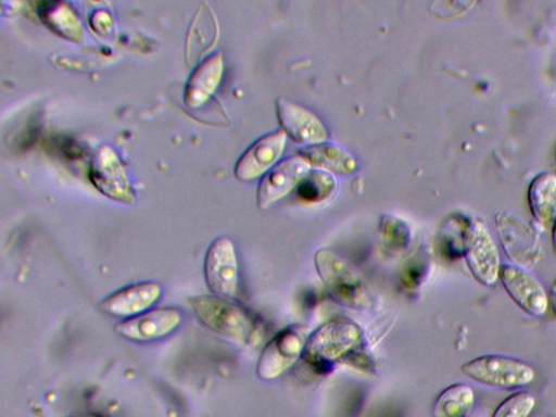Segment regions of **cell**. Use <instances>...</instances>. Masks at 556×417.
I'll list each match as a JSON object with an SVG mask.
<instances>
[{"label":"cell","mask_w":556,"mask_h":417,"mask_svg":"<svg viewBox=\"0 0 556 417\" xmlns=\"http://www.w3.org/2000/svg\"><path fill=\"white\" fill-rule=\"evenodd\" d=\"M364 332L352 320L336 318L320 325L309 333L303 359L318 370L358 353L363 346Z\"/></svg>","instance_id":"6da1fadb"},{"label":"cell","mask_w":556,"mask_h":417,"mask_svg":"<svg viewBox=\"0 0 556 417\" xmlns=\"http://www.w3.org/2000/svg\"><path fill=\"white\" fill-rule=\"evenodd\" d=\"M189 303L198 319L228 342L244 346L250 341L254 320L238 303L215 294L197 295Z\"/></svg>","instance_id":"7a4b0ae2"},{"label":"cell","mask_w":556,"mask_h":417,"mask_svg":"<svg viewBox=\"0 0 556 417\" xmlns=\"http://www.w3.org/2000/svg\"><path fill=\"white\" fill-rule=\"evenodd\" d=\"M314 262L323 285L337 303L354 309H363L369 305L361 277L338 253L330 249H320L316 251Z\"/></svg>","instance_id":"3957f363"},{"label":"cell","mask_w":556,"mask_h":417,"mask_svg":"<svg viewBox=\"0 0 556 417\" xmlns=\"http://www.w3.org/2000/svg\"><path fill=\"white\" fill-rule=\"evenodd\" d=\"M460 251L469 271L479 283L491 287L497 282L502 265L500 253L482 220H465L460 235Z\"/></svg>","instance_id":"277c9868"},{"label":"cell","mask_w":556,"mask_h":417,"mask_svg":"<svg viewBox=\"0 0 556 417\" xmlns=\"http://www.w3.org/2000/svg\"><path fill=\"white\" fill-rule=\"evenodd\" d=\"M462 372L471 380L492 388L516 389L528 386L534 379V369L526 362L500 354L478 356L460 366Z\"/></svg>","instance_id":"5b68a950"},{"label":"cell","mask_w":556,"mask_h":417,"mask_svg":"<svg viewBox=\"0 0 556 417\" xmlns=\"http://www.w3.org/2000/svg\"><path fill=\"white\" fill-rule=\"evenodd\" d=\"M309 333L302 325H291L278 331L265 345L256 365L262 380H273L288 371L300 357Z\"/></svg>","instance_id":"8992f818"},{"label":"cell","mask_w":556,"mask_h":417,"mask_svg":"<svg viewBox=\"0 0 556 417\" xmlns=\"http://www.w3.org/2000/svg\"><path fill=\"white\" fill-rule=\"evenodd\" d=\"M203 270L206 286L213 294L230 300L238 295L239 262L235 244L228 237H218L208 245Z\"/></svg>","instance_id":"52a82bcc"},{"label":"cell","mask_w":556,"mask_h":417,"mask_svg":"<svg viewBox=\"0 0 556 417\" xmlns=\"http://www.w3.org/2000/svg\"><path fill=\"white\" fill-rule=\"evenodd\" d=\"M502 247L514 265L529 269L541 258L538 233L518 217L500 212L495 216Z\"/></svg>","instance_id":"ba28073f"},{"label":"cell","mask_w":556,"mask_h":417,"mask_svg":"<svg viewBox=\"0 0 556 417\" xmlns=\"http://www.w3.org/2000/svg\"><path fill=\"white\" fill-rule=\"evenodd\" d=\"M498 280L518 307L534 317H542L548 308V295L542 283L526 268L502 264Z\"/></svg>","instance_id":"9c48e42d"},{"label":"cell","mask_w":556,"mask_h":417,"mask_svg":"<svg viewBox=\"0 0 556 417\" xmlns=\"http://www.w3.org/2000/svg\"><path fill=\"white\" fill-rule=\"evenodd\" d=\"M181 324V314L174 307L151 308L135 317L123 319L114 330L135 342H149L167 337Z\"/></svg>","instance_id":"30bf717a"},{"label":"cell","mask_w":556,"mask_h":417,"mask_svg":"<svg viewBox=\"0 0 556 417\" xmlns=\"http://www.w3.org/2000/svg\"><path fill=\"white\" fill-rule=\"evenodd\" d=\"M311 164L294 155L274 165L261 179L257 189V205L266 210L286 197L308 174Z\"/></svg>","instance_id":"8fae6325"},{"label":"cell","mask_w":556,"mask_h":417,"mask_svg":"<svg viewBox=\"0 0 556 417\" xmlns=\"http://www.w3.org/2000/svg\"><path fill=\"white\" fill-rule=\"evenodd\" d=\"M89 177L94 187L111 200L131 203L134 200L126 173L111 147H100L90 164Z\"/></svg>","instance_id":"7c38bea8"},{"label":"cell","mask_w":556,"mask_h":417,"mask_svg":"<svg viewBox=\"0 0 556 417\" xmlns=\"http://www.w3.org/2000/svg\"><path fill=\"white\" fill-rule=\"evenodd\" d=\"M162 296V287L155 281H141L124 287L98 305L108 315L130 318L151 309Z\"/></svg>","instance_id":"4fadbf2b"},{"label":"cell","mask_w":556,"mask_h":417,"mask_svg":"<svg viewBox=\"0 0 556 417\" xmlns=\"http://www.w3.org/2000/svg\"><path fill=\"white\" fill-rule=\"evenodd\" d=\"M286 140L283 130L269 132L255 140L237 161L236 178L247 182L266 174L282 154Z\"/></svg>","instance_id":"5bb4252c"},{"label":"cell","mask_w":556,"mask_h":417,"mask_svg":"<svg viewBox=\"0 0 556 417\" xmlns=\"http://www.w3.org/2000/svg\"><path fill=\"white\" fill-rule=\"evenodd\" d=\"M276 112L282 130L293 141L307 147L326 141L327 129L325 125L307 109L278 98Z\"/></svg>","instance_id":"9a60e30c"},{"label":"cell","mask_w":556,"mask_h":417,"mask_svg":"<svg viewBox=\"0 0 556 417\" xmlns=\"http://www.w3.org/2000/svg\"><path fill=\"white\" fill-rule=\"evenodd\" d=\"M223 74V58L214 53L192 72L185 91V104L195 109L204 104L217 88Z\"/></svg>","instance_id":"2e32d148"},{"label":"cell","mask_w":556,"mask_h":417,"mask_svg":"<svg viewBox=\"0 0 556 417\" xmlns=\"http://www.w3.org/2000/svg\"><path fill=\"white\" fill-rule=\"evenodd\" d=\"M528 202L536 225L543 229L552 227L556 218V175H536L529 186Z\"/></svg>","instance_id":"e0dca14e"},{"label":"cell","mask_w":556,"mask_h":417,"mask_svg":"<svg viewBox=\"0 0 556 417\" xmlns=\"http://www.w3.org/2000/svg\"><path fill=\"white\" fill-rule=\"evenodd\" d=\"M300 155L311 165L333 174H349L356 167L353 155L333 143L321 142L306 147Z\"/></svg>","instance_id":"ac0fdd59"},{"label":"cell","mask_w":556,"mask_h":417,"mask_svg":"<svg viewBox=\"0 0 556 417\" xmlns=\"http://www.w3.org/2000/svg\"><path fill=\"white\" fill-rule=\"evenodd\" d=\"M475 404V392L466 383L445 388L432 406L433 417H467Z\"/></svg>","instance_id":"d6986e66"},{"label":"cell","mask_w":556,"mask_h":417,"mask_svg":"<svg viewBox=\"0 0 556 417\" xmlns=\"http://www.w3.org/2000/svg\"><path fill=\"white\" fill-rule=\"evenodd\" d=\"M336 185V178L329 173L314 170L299 184L298 197L308 203L323 202L333 193Z\"/></svg>","instance_id":"ffe728a7"},{"label":"cell","mask_w":556,"mask_h":417,"mask_svg":"<svg viewBox=\"0 0 556 417\" xmlns=\"http://www.w3.org/2000/svg\"><path fill=\"white\" fill-rule=\"evenodd\" d=\"M534 406V396L529 392L519 391L503 400L492 417H529Z\"/></svg>","instance_id":"44dd1931"},{"label":"cell","mask_w":556,"mask_h":417,"mask_svg":"<svg viewBox=\"0 0 556 417\" xmlns=\"http://www.w3.org/2000/svg\"><path fill=\"white\" fill-rule=\"evenodd\" d=\"M60 12L62 18H59L49 7H45L42 20H45L46 23L55 31L59 29V34L62 36H67L68 38H72V36H79L80 24L71 8L66 7L64 3H60Z\"/></svg>","instance_id":"7402d4cb"},{"label":"cell","mask_w":556,"mask_h":417,"mask_svg":"<svg viewBox=\"0 0 556 417\" xmlns=\"http://www.w3.org/2000/svg\"><path fill=\"white\" fill-rule=\"evenodd\" d=\"M547 295H548V306L552 308L553 313L556 314V280L552 285Z\"/></svg>","instance_id":"603a6c76"},{"label":"cell","mask_w":556,"mask_h":417,"mask_svg":"<svg viewBox=\"0 0 556 417\" xmlns=\"http://www.w3.org/2000/svg\"><path fill=\"white\" fill-rule=\"evenodd\" d=\"M552 229V247L554 255L556 256V218L551 227Z\"/></svg>","instance_id":"cb8c5ba5"},{"label":"cell","mask_w":556,"mask_h":417,"mask_svg":"<svg viewBox=\"0 0 556 417\" xmlns=\"http://www.w3.org/2000/svg\"><path fill=\"white\" fill-rule=\"evenodd\" d=\"M73 417H98V416H93V415H79V416H73Z\"/></svg>","instance_id":"d4e9b609"}]
</instances>
